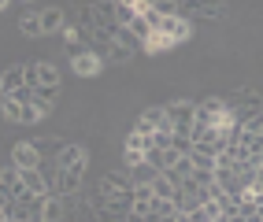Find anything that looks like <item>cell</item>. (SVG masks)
<instances>
[{
    "label": "cell",
    "mask_w": 263,
    "mask_h": 222,
    "mask_svg": "<svg viewBox=\"0 0 263 222\" xmlns=\"http://www.w3.org/2000/svg\"><path fill=\"white\" fill-rule=\"evenodd\" d=\"M226 108H234L237 123H241V118H249V115H259V111H263V93H256V89H237V93L226 96Z\"/></svg>",
    "instance_id": "1"
},
{
    "label": "cell",
    "mask_w": 263,
    "mask_h": 222,
    "mask_svg": "<svg viewBox=\"0 0 263 222\" xmlns=\"http://www.w3.org/2000/svg\"><path fill=\"white\" fill-rule=\"evenodd\" d=\"M89 163V148L78 145V141H63L60 152H56V167L60 170H85Z\"/></svg>",
    "instance_id": "2"
},
{
    "label": "cell",
    "mask_w": 263,
    "mask_h": 222,
    "mask_svg": "<svg viewBox=\"0 0 263 222\" xmlns=\"http://www.w3.org/2000/svg\"><path fill=\"white\" fill-rule=\"evenodd\" d=\"M93 11H97V33H104V37H115V30H119L115 0H97Z\"/></svg>",
    "instance_id": "3"
},
{
    "label": "cell",
    "mask_w": 263,
    "mask_h": 222,
    "mask_svg": "<svg viewBox=\"0 0 263 222\" xmlns=\"http://www.w3.org/2000/svg\"><path fill=\"white\" fill-rule=\"evenodd\" d=\"M156 33H163V37H171V45H182L193 37V23L185 19V15H171V19H163V26L156 30Z\"/></svg>",
    "instance_id": "4"
},
{
    "label": "cell",
    "mask_w": 263,
    "mask_h": 222,
    "mask_svg": "<svg viewBox=\"0 0 263 222\" xmlns=\"http://www.w3.org/2000/svg\"><path fill=\"white\" fill-rule=\"evenodd\" d=\"M11 167H19V170H37L41 167V152L33 141H19L11 148Z\"/></svg>",
    "instance_id": "5"
},
{
    "label": "cell",
    "mask_w": 263,
    "mask_h": 222,
    "mask_svg": "<svg viewBox=\"0 0 263 222\" xmlns=\"http://www.w3.org/2000/svg\"><path fill=\"white\" fill-rule=\"evenodd\" d=\"M71 71H74L78 78H97V74L104 71V59L85 48V52H74V56H71Z\"/></svg>",
    "instance_id": "6"
},
{
    "label": "cell",
    "mask_w": 263,
    "mask_h": 222,
    "mask_svg": "<svg viewBox=\"0 0 263 222\" xmlns=\"http://www.w3.org/2000/svg\"><path fill=\"white\" fill-rule=\"evenodd\" d=\"M163 111H167V118L174 126H193V118H197V104H193V100H171Z\"/></svg>",
    "instance_id": "7"
},
{
    "label": "cell",
    "mask_w": 263,
    "mask_h": 222,
    "mask_svg": "<svg viewBox=\"0 0 263 222\" xmlns=\"http://www.w3.org/2000/svg\"><path fill=\"white\" fill-rule=\"evenodd\" d=\"M97 193L100 196H111V193H134V181H130V174H100V181H97Z\"/></svg>",
    "instance_id": "8"
},
{
    "label": "cell",
    "mask_w": 263,
    "mask_h": 222,
    "mask_svg": "<svg viewBox=\"0 0 263 222\" xmlns=\"http://www.w3.org/2000/svg\"><path fill=\"white\" fill-rule=\"evenodd\" d=\"M67 218V200L60 193L41 196V222H63Z\"/></svg>",
    "instance_id": "9"
},
{
    "label": "cell",
    "mask_w": 263,
    "mask_h": 222,
    "mask_svg": "<svg viewBox=\"0 0 263 222\" xmlns=\"http://www.w3.org/2000/svg\"><path fill=\"white\" fill-rule=\"evenodd\" d=\"M63 26H67V11H63L60 4L41 8V30H45V33H63Z\"/></svg>",
    "instance_id": "10"
},
{
    "label": "cell",
    "mask_w": 263,
    "mask_h": 222,
    "mask_svg": "<svg viewBox=\"0 0 263 222\" xmlns=\"http://www.w3.org/2000/svg\"><path fill=\"white\" fill-rule=\"evenodd\" d=\"M185 8L193 15H204V19H222L226 15V0H185Z\"/></svg>",
    "instance_id": "11"
},
{
    "label": "cell",
    "mask_w": 263,
    "mask_h": 222,
    "mask_svg": "<svg viewBox=\"0 0 263 222\" xmlns=\"http://www.w3.org/2000/svg\"><path fill=\"white\" fill-rule=\"evenodd\" d=\"M56 100H60V85H37V89H33V108L41 115H52Z\"/></svg>",
    "instance_id": "12"
},
{
    "label": "cell",
    "mask_w": 263,
    "mask_h": 222,
    "mask_svg": "<svg viewBox=\"0 0 263 222\" xmlns=\"http://www.w3.org/2000/svg\"><path fill=\"white\" fill-rule=\"evenodd\" d=\"M0 85H4V93H15L19 85H26V63H11L4 74H0ZM0 93V96H4Z\"/></svg>",
    "instance_id": "13"
},
{
    "label": "cell",
    "mask_w": 263,
    "mask_h": 222,
    "mask_svg": "<svg viewBox=\"0 0 263 222\" xmlns=\"http://www.w3.org/2000/svg\"><path fill=\"white\" fill-rule=\"evenodd\" d=\"M56 193H60V196L82 193V170H60V178H56Z\"/></svg>",
    "instance_id": "14"
},
{
    "label": "cell",
    "mask_w": 263,
    "mask_h": 222,
    "mask_svg": "<svg viewBox=\"0 0 263 222\" xmlns=\"http://www.w3.org/2000/svg\"><path fill=\"white\" fill-rule=\"evenodd\" d=\"M174 193H178V181H174L167 170H160V174L152 178V196H160V200H171Z\"/></svg>",
    "instance_id": "15"
},
{
    "label": "cell",
    "mask_w": 263,
    "mask_h": 222,
    "mask_svg": "<svg viewBox=\"0 0 263 222\" xmlns=\"http://www.w3.org/2000/svg\"><path fill=\"white\" fill-rule=\"evenodd\" d=\"M126 174H130V181L134 185H152V178L160 174V170H156L148 159H141V163H134V167H126Z\"/></svg>",
    "instance_id": "16"
},
{
    "label": "cell",
    "mask_w": 263,
    "mask_h": 222,
    "mask_svg": "<svg viewBox=\"0 0 263 222\" xmlns=\"http://www.w3.org/2000/svg\"><path fill=\"white\" fill-rule=\"evenodd\" d=\"M19 174H23L26 193H33V196H48V181L41 178V170H19Z\"/></svg>",
    "instance_id": "17"
},
{
    "label": "cell",
    "mask_w": 263,
    "mask_h": 222,
    "mask_svg": "<svg viewBox=\"0 0 263 222\" xmlns=\"http://www.w3.org/2000/svg\"><path fill=\"white\" fill-rule=\"evenodd\" d=\"M19 33H23V37H45V30H41V11H26L23 19H19Z\"/></svg>",
    "instance_id": "18"
},
{
    "label": "cell",
    "mask_w": 263,
    "mask_h": 222,
    "mask_svg": "<svg viewBox=\"0 0 263 222\" xmlns=\"http://www.w3.org/2000/svg\"><path fill=\"white\" fill-rule=\"evenodd\" d=\"M134 59V52L126 45H119L115 37H111V45H108V52H104V63H111V67H122V63H130Z\"/></svg>",
    "instance_id": "19"
},
{
    "label": "cell",
    "mask_w": 263,
    "mask_h": 222,
    "mask_svg": "<svg viewBox=\"0 0 263 222\" xmlns=\"http://www.w3.org/2000/svg\"><path fill=\"white\" fill-rule=\"evenodd\" d=\"M115 15H119V26H130L137 15H141V8L130 4V0H115Z\"/></svg>",
    "instance_id": "20"
},
{
    "label": "cell",
    "mask_w": 263,
    "mask_h": 222,
    "mask_svg": "<svg viewBox=\"0 0 263 222\" xmlns=\"http://www.w3.org/2000/svg\"><path fill=\"white\" fill-rule=\"evenodd\" d=\"M37 78H41V85H60V67L48 63V59H41L37 63Z\"/></svg>",
    "instance_id": "21"
},
{
    "label": "cell",
    "mask_w": 263,
    "mask_h": 222,
    "mask_svg": "<svg viewBox=\"0 0 263 222\" xmlns=\"http://www.w3.org/2000/svg\"><path fill=\"white\" fill-rule=\"evenodd\" d=\"M115 41H119V45H126L130 52H145V45L134 37V30H130V26H119V30H115Z\"/></svg>",
    "instance_id": "22"
},
{
    "label": "cell",
    "mask_w": 263,
    "mask_h": 222,
    "mask_svg": "<svg viewBox=\"0 0 263 222\" xmlns=\"http://www.w3.org/2000/svg\"><path fill=\"white\" fill-rule=\"evenodd\" d=\"M41 118H45V115L33 108V104H19V118H15V123H19V126H37Z\"/></svg>",
    "instance_id": "23"
},
{
    "label": "cell",
    "mask_w": 263,
    "mask_h": 222,
    "mask_svg": "<svg viewBox=\"0 0 263 222\" xmlns=\"http://www.w3.org/2000/svg\"><path fill=\"white\" fill-rule=\"evenodd\" d=\"M189 159H193V170H215V156H208V152H197V148H193Z\"/></svg>",
    "instance_id": "24"
},
{
    "label": "cell",
    "mask_w": 263,
    "mask_h": 222,
    "mask_svg": "<svg viewBox=\"0 0 263 222\" xmlns=\"http://www.w3.org/2000/svg\"><path fill=\"white\" fill-rule=\"evenodd\" d=\"M78 26H82V30H97V11H93V4H82V8H78Z\"/></svg>",
    "instance_id": "25"
},
{
    "label": "cell",
    "mask_w": 263,
    "mask_h": 222,
    "mask_svg": "<svg viewBox=\"0 0 263 222\" xmlns=\"http://www.w3.org/2000/svg\"><path fill=\"white\" fill-rule=\"evenodd\" d=\"M152 8L163 15V19H171V15H182V4L178 0H152Z\"/></svg>",
    "instance_id": "26"
},
{
    "label": "cell",
    "mask_w": 263,
    "mask_h": 222,
    "mask_svg": "<svg viewBox=\"0 0 263 222\" xmlns=\"http://www.w3.org/2000/svg\"><path fill=\"white\" fill-rule=\"evenodd\" d=\"M167 48H174V45H171V37H163V33H152L145 41V52H167Z\"/></svg>",
    "instance_id": "27"
},
{
    "label": "cell",
    "mask_w": 263,
    "mask_h": 222,
    "mask_svg": "<svg viewBox=\"0 0 263 222\" xmlns=\"http://www.w3.org/2000/svg\"><path fill=\"white\" fill-rule=\"evenodd\" d=\"M130 30H134V37H137V41H141V45H145V41L152 37V26H148V23L141 19V15H137V19L130 23Z\"/></svg>",
    "instance_id": "28"
},
{
    "label": "cell",
    "mask_w": 263,
    "mask_h": 222,
    "mask_svg": "<svg viewBox=\"0 0 263 222\" xmlns=\"http://www.w3.org/2000/svg\"><path fill=\"white\" fill-rule=\"evenodd\" d=\"M182 156L178 152H174V145H167V148H160V170H171L174 163H178Z\"/></svg>",
    "instance_id": "29"
},
{
    "label": "cell",
    "mask_w": 263,
    "mask_h": 222,
    "mask_svg": "<svg viewBox=\"0 0 263 222\" xmlns=\"http://www.w3.org/2000/svg\"><path fill=\"white\" fill-rule=\"evenodd\" d=\"M171 200H174V208H178V211H185V215H189L193 208H197V204H193V196H189V193H182V189H178V193H174Z\"/></svg>",
    "instance_id": "30"
},
{
    "label": "cell",
    "mask_w": 263,
    "mask_h": 222,
    "mask_svg": "<svg viewBox=\"0 0 263 222\" xmlns=\"http://www.w3.org/2000/svg\"><path fill=\"white\" fill-rule=\"evenodd\" d=\"M11 96L19 100V104H33V89H30V85H19V89H15Z\"/></svg>",
    "instance_id": "31"
},
{
    "label": "cell",
    "mask_w": 263,
    "mask_h": 222,
    "mask_svg": "<svg viewBox=\"0 0 263 222\" xmlns=\"http://www.w3.org/2000/svg\"><path fill=\"white\" fill-rule=\"evenodd\" d=\"M26 85H30V89H37V85H41V78H37V63H26Z\"/></svg>",
    "instance_id": "32"
},
{
    "label": "cell",
    "mask_w": 263,
    "mask_h": 222,
    "mask_svg": "<svg viewBox=\"0 0 263 222\" xmlns=\"http://www.w3.org/2000/svg\"><path fill=\"white\" fill-rule=\"evenodd\" d=\"M145 159V152H137V148H126V167H134V163H141Z\"/></svg>",
    "instance_id": "33"
},
{
    "label": "cell",
    "mask_w": 263,
    "mask_h": 222,
    "mask_svg": "<svg viewBox=\"0 0 263 222\" xmlns=\"http://www.w3.org/2000/svg\"><path fill=\"white\" fill-rule=\"evenodd\" d=\"M126 222H148V215H137V211H130V215H126Z\"/></svg>",
    "instance_id": "34"
},
{
    "label": "cell",
    "mask_w": 263,
    "mask_h": 222,
    "mask_svg": "<svg viewBox=\"0 0 263 222\" xmlns=\"http://www.w3.org/2000/svg\"><path fill=\"white\" fill-rule=\"evenodd\" d=\"M8 204H11V196H8L4 189H0V208H8Z\"/></svg>",
    "instance_id": "35"
},
{
    "label": "cell",
    "mask_w": 263,
    "mask_h": 222,
    "mask_svg": "<svg viewBox=\"0 0 263 222\" xmlns=\"http://www.w3.org/2000/svg\"><path fill=\"white\" fill-rule=\"evenodd\" d=\"M8 4H11V0H0V11H4V8H8Z\"/></svg>",
    "instance_id": "36"
},
{
    "label": "cell",
    "mask_w": 263,
    "mask_h": 222,
    "mask_svg": "<svg viewBox=\"0 0 263 222\" xmlns=\"http://www.w3.org/2000/svg\"><path fill=\"white\" fill-rule=\"evenodd\" d=\"M0 93H4V85H0Z\"/></svg>",
    "instance_id": "37"
}]
</instances>
